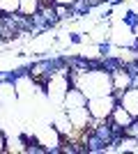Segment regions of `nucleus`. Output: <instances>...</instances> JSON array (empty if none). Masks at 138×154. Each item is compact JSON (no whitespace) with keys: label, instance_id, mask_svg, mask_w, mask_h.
I'll return each instance as SVG.
<instances>
[{"label":"nucleus","instance_id":"nucleus-1","mask_svg":"<svg viewBox=\"0 0 138 154\" xmlns=\"http://www.w3.org/2000/svg\"><path fill=\"white\" fill-rule=\"evenodd\" d=\"M72 85L78 88L87 99L101 94H113V74L111 69H74L69 74Z\"/></svg>","mask_w":138,"mask_h":154},{"label":"nucleus","instance_id":"nucleus-2","mask_svg":"<svg viewBox=\"0 0 138 154\" xmlns=\"http://www.w3.org/2000/svg\"><path fill=\"white\" fill-rule=\"evenodd\" d=\"M44 88H46V99L62 108V101H65L69 88H72V78L67 76L65 71H51L48 78H46V83H44Z\"/></svg>","mask_w":138,"mask_h":154},{"label":"nucleus","instance_id":"nucleus-3","mask_svg":"<svg viewBox=\"0 0 138 154\" xmlns=\"http://www.w3.org/2000/svg\"><path fill=\"white\" fill-rule=\"evenodd\" d=\"M87 110H90V115L94 122H106L108 117H111L113 108L118 106V94L113 92V94H101V97H92L87 99Z\"/></svg>","mask_w":138,"mask_h":154},{"label":"nucleus","instance_id":"nucleus-4","mask_svg":"<svg viewBox=\"0 0 138 154\" xmlns=\"http://www.w3.org/2000/svg\"><path fill=\"white\" fill-rule=\"evenodd\" d=\"M62 134L58 131V127L53 122L44 124V127L37 129V136H35V143L39 145L44 152H60V145H62Z\"/></svg>","mask_w":138,"mask_h":154},{"label":"nucleus","instance_id":"nucleus-5","mask_svg":"<svg viewBox=\"0 0 138 154\" xmlns=\"http://www.w3.org/2000/svg\"><path fill=\"white\" fill-rule=\"evenodd\" d=\"M111 42L118 46H131L133 42H136V35H133V28L129 26V23H124V21H120L118 26L111 30Z\"/></svg>","mask_w":138,"mask_h":154},{"label":"nucleus","instance_id":"nucleus-6","mask_svg":"<svg viewBox=\"0 0 138 154\" xmlns=\"http://www.w3.org/2000/svg\"><path fill=\"white\" fill-rule=\"evenodd\" d=\"M14 88H16V97L19 99H32L37 94V81L30 74H21L14 78Z\"/></svg>","mask_w":138,"mask_h":154},{"label":"nucleus","instance_id":"nucleus-7","mask_svg":"<svg viewBox=\"0 0 138 154\" xmlns=\"http://www.w3.org/2000/svg\"><path fill=\"white\" fill-rule=\"evenodd\" d=\"M118 103L120 106H124L129 113L133 115V120H138V88L131 85V88H127L118 94Z\"/></svg>","mask_w":138,"mask_h":154},{"label":"nucleus","instance_id":"nucleus-8","mask_svg":"<svg viewBox=\"0 0 138 154\" xmlns=\"http://www.w3.org/2000/svg\"><path fill=\"white\" fill-rule=\"evenodd\" d=\"M108 122L113 124V129H122V131H124V129L129 127V124H133L136 120H133V115L124 108V106H120V103H118V106L113 108L111 117H108Z\"/></svg>","mask_w":138,"mask_h":154},{"label":"nucleus","instance_id":"nucleus-9","mask_svg":"<svg viewBox=\"0 0 138 154\" xmlns=\"http://www.w3.org/2000/svg\"><path fill=\"white\" fill-rule=\"evenodd\" d=\"M113 90H115V94H120L122 90H127V88H131L133 85V74L127 69H113Z\"/></svg>","mask_w":138,"mask_h":154},{"label":"nucleus","instance_id":"nucleus-10","mask_svg":"<svg viewBox=\"0 0 138 154\" xmlns=\"http://www.w3.org/2000/svg\"><path fill=\"white\" fill-rule=\"evenodd\" d=\"M87 103V97L83 94V92L78 90V88H69V92H67L65 101H62V108L65 110H72V108H81V106H85Z\"/></svg>","mask_w":138,"mask_h":154},{"label":"nucleus","instance_id":"nucleus-11","mask_svg":"<svg viewBox=\"0 0 138 154\" xmlns=\"http://www.w3.org/2000/svg\"><path fill=\"white\" fill-rule=\"evenodd\" d=\"M16 99H19V97H16L14 81H0V103L7 106V103H14Z\"/></svg>","mask_w":138,"mask_h":154},{"label":"nucleus","instance_id":"nucleus-12","mask_svg":"<svg viewBox=\"0 0 138 154\" xmlns=\"http://www.w3.org/2000/svg\"><path fill=\"white\" fill-rule=\"evenodd\" d=\"M39 12H41V2L39 0H21L19 14H23V16H37Z\"/></svg>","mask_w":138,"mask_h":154},{"label":"nucleus","instance_id":"nucleus-13","mask_svg":"<svg viewBox=\"0 0 138 154\" xmlns=\"http://www.w3.org/2000/svg\"><path fill=\"white\" fill-rule=\"evenodd\" d=\"M19 5L21 0H0V14L14 16V14H19Z\"/></svg>","mask_w":138,"mask_h":154},{"label":"nucleus","instance_id":"nucleus-14","mask_svg":"<svg viewBox=\"0 0 138 154\" xmlns=\"http://www.w3.org/2000/svg\"><path fill=\"white\" fill-rule=\"evenodd\" d=\"M78 0H53V5H65V7H74Z\"/></svg>","mask_w":138,"mask_h":154},{"label":"nucleus","instance_id":"nucleus-15","mask_svg":"<svg viewBox=\"0 0 138 154\" xmlns=\"http://www.w3.org/2000/svg\"><path fill=\"white\" fill-rule=\"evenodd\" d=\"M39 2H41V7H51L53 5V0H39Z\"/></svg>","mask_w":138,"mask_h":154}]
</instances>
